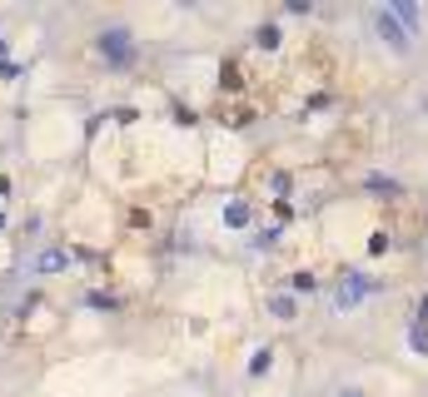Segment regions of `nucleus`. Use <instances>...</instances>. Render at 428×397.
I'll return each mask as SVG.
<instances>
[{
	"mask_svg": "<svg viewBox=\"0 0 428 397\" xmlns=\"http://www.w3.org/2000/svg\"><path fill=\"white\" fill-rule=\"evenodd\" d=\"M125 40H130L125 30H110V35H105V40H100V45H105V50H110V55H115V60H130V45H125Z\"/></svg>",
	"mask_w": 428,
	"mask_h": 397,
	"instance_id": "nucleus-3",
	"label": "nucleus"
},
{
	"mask_svg": "<svg viewBox=\"0 0 428 397\" xmlns=\"http://www.w3.org/2000/svg\"><path fill=\"white\" fill-rule=\"evenodd\" d=\"M373 20H379V30L389 35V45H394V50H408V35H403V30L394 25V15H389V11H379V15H373Z\"/></svg>",
	"mask_w": 428,
	"mask_h": 397,
	"instance_id": "nucleus-1",
	"label": "nucleus"
},
{
	"mask_svg": "<svg viewBox=\"0 0 428 397\" xmlns=\"http://www.w3.org/2000/svg\"><path fill=\"white\" fill-rule=\"evenodd\" d=\"M363 293H368V283H363V278H349L344 288H339V308H354Z\"/></svg>",
	"mask_w": 428,
	"mask_h": 397,
	"instance_id": "nucleus-2",
	"label": "nucleus"
},
{
	"mask_svg": "<svg viewBox=\"0 0 428 397\" xmlns=\"http://www.w3.org/2000/svg\"><path fill=\"white\" fill-rule=\"evenodd\" d=\"M344 397H359V392H344Z\"/></svg>",
	"mask_w": 428,
	"mask_h": 397,
	"instance_id": "nucleus-5",
	"label": "nucleus"
},
{
	"mask_svg": "<svg viewBox=\"0 0 428 397\" xmlns=\"http://www.w3.org/2000/svg\"><path fill=\"white\" fill-rule=\"evenodd\" d=\"M413 348H418V353H428V333H423V328H413Z\"/></svg>",
	"mask_w": 428,
	"mask_h": 397,
	"instance_id": "nucleus-4",
	"label": "nucleus"
}]
</instances>
